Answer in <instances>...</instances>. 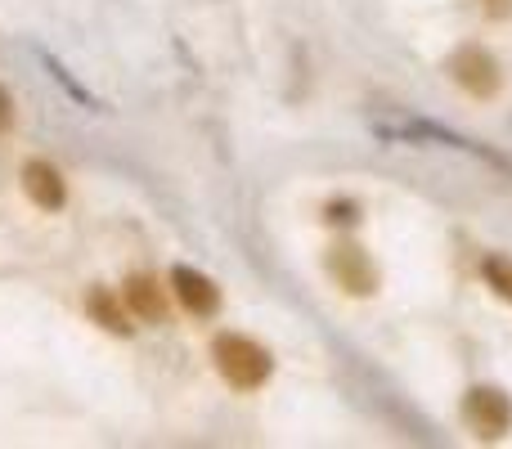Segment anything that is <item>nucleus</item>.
Here are the masks:
<instances>
[{"label":"nucleus","instance_id":"nucleus-1","mask_svg":"<svg viewBox=\"0 0 512 449\" xmlns=\"http://www.w3.org/2000/svg\"><path fill=\"white\" fill-rule=\"evenodd\" d=\"M212 360H216L221 378L230 382L234 391L265 387V382H270V373H274L270 351H265L261 342H252V337H243V333H221V337H216V342H212Z\"/></svg>","mask_w":512,"mask_h":449},{"label":"nucleus","instance_id":"nucleus-4","mask_svg":"<svg viewBox=\"0 0 512 449\" xmlns=\"http://www.w3.org/2000/svg\"><path fill=\"white\" fill-rule=\"evenodd\" d=\"M454 86H463L472 99H495L499 86H504V72H499V59L486 50V45H459V50L445 59Z\"/></svg>","mask_w":512,"mask_h":449},{"label":"nucleus","instance_id":"nucleus-12","mask_svg":"<svg viewBox=\"0 0 512 449\" xmlns=\"http://www.w3.org/2000/svg\"><path fill=\"white\" fill-rule=\"evenodd\" d=\"M14 95H9V90L5 86H0V135H9V131H14Z\"/></svg>","mask_w":512,"mask_h":449},{"label":"nucleus","instance_id":"nucleus-7","mask_svg":"<svg viewBox=\"0 0 512 449\" xmlns=\"http://www.w3.org/2000/svg\"><path fill=\"white\" fill-rule=\"evenodd\" d=\"M122 297L131 306V315L144 319V324H162L167 319V288L158 279H149V274H131L122 283Z\"/></svg>","mask_w":512,"mask_h":449},{"label":"nucleus","instance_id":"nucleus-5","mask_svg":"<svg viewBox=\"0 0 512 449\" xmlns=\"http://www.w3.org/2000/svg\"><path fill=\"white\" fill-rule=\"evenodd\" d=\"M171 292L194 319H212L221 310V288L212 274L194 270V265H171Z\"/></svg>","mask_w":512,"mask_h":449},{"label":"nucleus","instance_id":"nucleus-2","mask_svg":"<svg viewBox=\"0 0 512 449\" xmlns=\"http://www.w3.org/2000/svg\"><path fill=\"white\" fill-rule=\"evenodd\" d=\"M324 270L346 297H373L382 283L378 265H373V256L360 243H333L324 252Z\"/></svg>","mask_w":512,"mask_h":449},{"label":"nucleus","instance_id":"nucleus-13","mask_svg":"<svg viewBox=\"0 0 512 449\" xmlns=\"http://www.w3.org/2000/svg\"><path fill=\"white\" fill-rule=\"evenodd\" d=\"M486 14L490 18H508L512 14V0H486Z\"/></svg>","mask_w":512,"mask_h":449},{"label":"nucleus","instance_id":"nucleus-6","mask_svg":"<svg viewBox=\"0 0 512 449\" xmlns=\"http://www.w3.org/2000/svg\"><path fill=\"white\" fill-rule=\"evenodd\" d=\"M18 180H23V194L32 198V207H41V212H63V203H68V180H63V171L54 167V162L27 158Z\"/></svg>","mask_w":512,"mask_h":449},{"label":"nucleus","instance_id":"nucleus-9","mask_svg":"<svg viewBox=\"0 0 512 449\" xmlns=\"http://www.w3.org/2000/svg\"><path fill=\"white\" fill-rule=\"evenodd\" d=\"M481 279L490 283V292H495V297L512 301V256H504V252H490L486 261H481Z\"/></svg>","mask_w":512,"mask_h":449},{"label":"nucleus","instance_id":"nucleus-3","mask_svg":"<svg viewBox=\"0 0 512 449\" xmlns=\"http://www.w3.org/2000/svg\"><path fill=\"white\" fill-rule=\"evenodd\" d=\"M463 423L477 441H504L512 432V396L504 387H472L463 396Z\"/></svg>","mask_w":512,"mask_h":449},{"label":"nucleus","instance_id":"nucleus-10","mask_svg":"<svg viewBox=\"0 0 512 449\" xmlns=\"http://www.w3.org/2000/svg\"><path fill=\"white\" fill-rule=\"evenodd\" d=\"M324 221L328 225H355L360 221V203H355V198H333V203L324 207Z\"/></svg>","mask_w":512,"mask_h":449},{"label":"nucleus","instance_id":"nucleus-8","mask_svg":"<svg viewBox=\"0 0 512 449\" xmlns=\"http://www.w3.org/2000/svg\"><path fill=\"white\" fill-rule=\"evenodd\" d=\"M86 315L95 319L99 328H108L113 337H131V306H126V297L122 292H113V288H90L86 292Z\"/></svg>","mask_w":512,"mask_h":449},{"label":"nucleus","instance_id":"nucleus-11","mask_svg":"<svg viewBox=\"0 0 512 449\" xmlns=\"http://www.w3.org/2000/svg\"><path fill=\"white\" fill-rule=\"evenodd\" d=\"M41 63H45V68H50V77H54V81H59V86H63V90H68V95H72V99H77V104H90V95H86V90H81V86H77V81H72V72H68V68H63V63H54V59H50V54H41Z\"/></svg>","mask_w":512,"mask_h":449}]
</instances>
